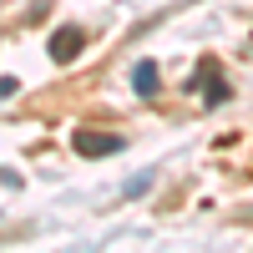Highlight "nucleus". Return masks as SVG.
I'll return each mask as SVG.
<instances>
[{
    "label": "nucleus",
    "instance_id": "obj_2",
    "mask_svg": "<svg viewBox=\"0 0 253 253\" xmlns=\"http://www.w3.org/2000/svg\"><path fill=\"white\" fill-rule=\"evenodd\" d=\"M71 147H76L81 157H112V152H122V137H117V132H91V126H76Z\"/></svg>",
    "mask_w": 253,
    "mask_h": 253
},
{
    "label": "nucleus",
    "instance_id": "obj_3",
    "mask_svg": "<svg viewBox=\"0 0 253 253\" xmlns=\"http://www.w3.org/2000/svg\"><path fill=\"white\" fill-rule=\"evenodd\" d=\"M76 51H81V31H76V26H61V31L51 36V61H56V66H66V61H76Z\"/></svg>",
    "mask_w": 253,
    "mask_h": 253
},
{
    "label": "nucleus",
    "instance_id": "obj_5",
    "mask_svg": "<svg viewBox=\"0 0 253 253\" xmlns=\"http://www.w3.org/2000/svg\"><path fill=\"white\" fill-rule=\"evenodd\" d=\"M147 187H152V172H137L132 182H126V187H122V193H126V198H137V193H147Z\"/></svg>",
    "mask_w": 253,
    "mask_h": 253
},
{
    "label": "nucleus",
    "instance_id": "obj_1",
    "mask_svg": "<svg viewBox=\"0 0 253 253\" xmlns=\"http://www.w3.org/2000/svg\"><path fill=\"white\" fill-rule=\"evenodd\" d=\"M187 91H203V101H208V107L228 101V81L218 76V61H213V56H208V61H198V76L187 81Z\"/></svg>",
    "mask_w": 253,
    "mask_h": 253
},
{
    "label": "nucleus",
    "instance_id": "obj_4",
    "mask_svg": "<svg viewBox=\"0 0 253 253\" xmlns=\"http://www.w3.org/2000/svg\"><path fill=\"white\" fill-rule=\"evenodd\" d=\"M132 91L137 96H157L162 86H157V61H137L132 66Z\"/></svg>",
    "mask_w": 253,
    "mask_h": 253
}]
</instances>
